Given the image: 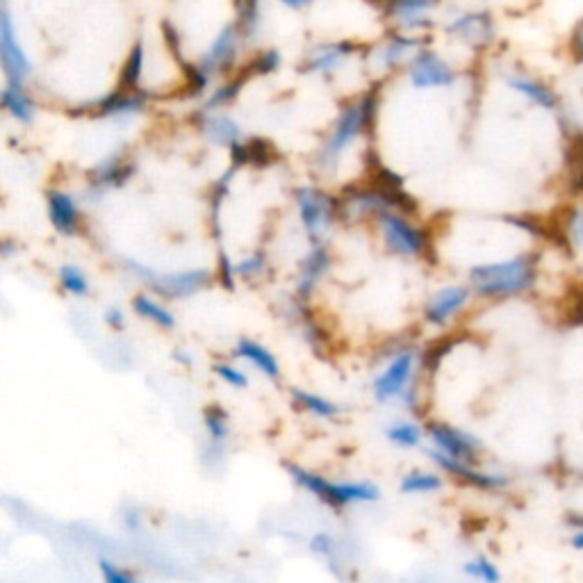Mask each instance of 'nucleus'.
Listing matches in <instances>:
<instances>
[{"label":"nucleus","instance_id":"1","mask_svg":"<svg viewBox=\"0 0 583 583\" xmlns=\"http://www.w3.org/2000/svg\"><path fill=\"white\" fill-rule=\"evenodd\" d=\"M538 278V253L470 269V281L479 297H515L531 290Z\"/></svg>","mask_w":583,"mask_h":583},{"label":"nucleus","instance_id":"2","mask_svg":"<svg viewBox=\"0 0 583 583\" xmlns=\"http://www.w3.org/2000/svg\"><path fill=\"white\" fill-rule=\"evenodd\" d=\"M376 108H379V94H376V89H369L358 101L344 105L331 135H328L322 151L317 155L322 167H335L342 158V153L353 144V139H358L367 130H372Z\"/></svg>","mask_w":583,"mask_h":583},{"label":"nucleus","instance_id":"3","mask_svg":"<svg viewBox=\"0 0 583 583\" xmlns=\"http://www.w3.org/2000/svg\"><path fill=\"white\" fill-rule=\"evenodd\" d=\"M287 472H290L292 479L297 481V486L308 490L310 495H315L319 502H324L331 508H344L349 504L376 502V499H379V488H376L374 483L367 481L333 483L315 472L303 470L299 465H287Z\"/></svg>","mask_w":583,"mask_h":583},{"label":"nucleus","instance_id":"4","mask_svg":"<svg viewBox=\"0 0 583 583\" xmlns=\"http://www.w3.org/2000/svg\"><path fill=\"white\" fill-rule=\"evenodd\" d=\"M123 267H126L135 278H139V281L149 285L158 297H164V299L194 297L196 292H201L203 287H208L212 281L210 269H187V272L160 274V272H153L151 267H144L142 262L130 260V258L123 260Z\"/></svg>","mask_w":583,"mask_h":583},{"label":"nucleus","instance_id":"5","mask_svg":"<svg viewBox=\"0 0 583 583\" xmlns=\"http://www.w3.org/2000/svg\"><path fill=\"white\" fill-rule=\"evenodd\" d=\"M294 201H297L303 228H306V233L317 244L326 228L338 219L340 201H335L333 196L317 190V187H299V190L294 192Z\"/></svg>","mask_w":583,"mask_h":583},{"label":"nucleus","instance_id":"6","mask_svg":"<svg viewBox=\"0 0 583 583\" xmlns=\"http://www.w3.org/2000/svg\"><path fill=\"white\" fill-rule=\"evenodd\" d=\"M0 69L10 85H23V80L32 73V64L16 37L12 10L7 3H0Z\"/></svg>","mask_w":583,"mask_h":583},{"label":"nucleus","instance_id":"7","mask_svg":"<svg viewBox=\"0 0 583 583\" xmlns=\"http://www.w3.org/2000/svg\"><path fill=\"white\" fill-rule=\"evenodd\" d=\"M379 226L383 233V240L388 244V249L397 256H422L429 249V237L417 228L415 224L404 215H397V212H385V215L379 217Z\"/></svg>","mask_w":583,"mask_h":583},{"label":"nucleus","instance_id":"8","mask_svg":"<svg viewBox=\"0 0 583 583\" xmlns=\"http://www.w3.org/2000/svg\"><path fill=\"white\" fill-rule=\"evenodd\" d=\"M426 433H429L435 451L451 458V461L474 465L476 458H479L481 442L474 435L456 429V426H449L445 422H429L426 424Z\"/></svg>","mask_w":583,"mask_h":583},{"label":"nucleus","instance_id":"9","mask_svg":"<svg viewBox=\"0 0 583 583\" xmlns=\"http://www.w3.org/2000/svg\"><path fill=\"white\" fill-rule=\"evenodd\" d=\"M135 171H137V162L130 158L126 151L112 153L89 171L87 194L98 199V196H103L105 192L119 190V187L128 185V180L135 176Z\"/></svg>","mask_w":583,"mask_h":583},{"label":"nucleus","instance_id":"10","mask_svg":"<svg viewBox=\"0 0 583 583\" xmlns=\"http://www.w3.org/2000/svg\"><path fill=\"white\" fill-rule=\"evenodd\" d=\"M237 53H240V35H237L235 23H226L219 30V35L212 39V44L201 57L199 67L210 80L215 76H228L235 71Z\"/></svg>","mask_w":583,"mask_h":583},{"label":"nucleus","instance_id":"11","mask_svg":"<svg viewBox=\"0 0 583 583\" xmlns=\"http://www.w3.org/2000/svg\"><path fill=\"white\" fill-rule=\"evenodd\" d=\"M415 372V351L406 349L392 356L388 367L376 376L374 381V397L376 401H390L394 397H401L410 388V379H413Z\"/></svg>","mask_w":583,"mask_h":583},{"label":"nucleus","instance_id":"12","mask_svg":"<svg viewBox=\"0 0 583 583\" xmlns=\"http://www.w3.org/2000/svg\"><path fill=\"white\" fill-rule=\"evenodd\" d=\"M408 78L417 89H431V87H447L456 80L454 69L431 51H417V55L410 60Z\"/></svg>","mask_w":583,"mask_h":583},{"label":"nucleus","instance_id":"13","mask_svg":"<svg viewBox=\"0 0 583 583\" xmlns=\"http://www.w3.org/2000/svg\"><path fill=\"white\" fill-rule=\"evenodd\" d=\"M146 101H149V94L144 89H139V92H123V89L117 87L108 96L96 98L94 103H89L87 110L101 119H126L130 114L144 110Z\"/></svg>","mask_w":583,"mask_h":583},{"label":"nucleus","instance_id":"14","mask_svg":"<svg viewBox=\"0 0 583 583\" xmlns=\"http://www.w3.org/2000/svg\"><path fill=\"white\" fill-rule=\"evenodd\" d=\"M328 267H331V253H328V249L322 242L312 244L310 253L301 262L297 287H294V294H297L299 301L306 303L310 299V294L315 292L317 283L322 281L324 274L328 272Z\"/></svg>","mask_w":583,"mask_h":583},{"label":"nucleus","instance_id":"15","mask_svg":"<svg viewBox=\"0 0 583 583\" xmlns=\"http://www.w3.org/2000/svg\"><path fill=\"white\" fill-rule=\"evenodd\" d=\"M470 299V290L461 285H449L442 287L431 297V301L426 303L424 308V317L426 322L433 326H445L456 312H461V308Z\"/></svg>","mask_w":583,"mask_h":583},{"label":"nucleus","instance_id":"16","mask_svg":"<svg viewBox=\"0 0 583 583\" xmlns=\"http://www.w3.org/2000/svg\"><path fill=\"white\" fill-rule=\"evenodd\" d=\"M429 456L433 458L435 465L442 467V470L454 476V479L467 483V486H474V488H481V490H499V488L506 486V479L502 474H488V472L476 470L474 465L451 461V458L438 454L435 449L429 451Z\"/></svg>","mask_w":583,"mask_h":583},{"label":"nucleus","instance_id":"17","mask_svg":"<svg viewBox=\"0 0 583 583\" xmlns=\"http://www.w3.org/2000/svg\"><path fill=\"white\" fill-rule=\"evenodd\" d=\"M48 205V219H51L53 228L60 235H76L80 226V210L78 203L71 194L62 190H51L46 194Z\"/></svg>","mask_w":583,"mask_h":583},{"label":"nucleus","instance_id":"18","mask_svg":"<svg viewBox=\"0 0 583 583\" xmlns=\"http://www.w3.org/2000/svg\"><path fill=\"white\" fill-rule=\"evenodd\" d=\"M358 51V44L353 41H328L319 44L315 51L308 53V60L303 64L306 73H333L340 64Z\"/></svg>","mask_w":583,"mask_h":583},{"label":"nucleus","instance_id":"19","mask_svg":"<svg viewBox=\"0 0 583 583\" xmlns=\"http://www.w3.org/2000/svg\"><path fill=\"white\" fill-rule=\"evenodd\" d=\"M447 30L451 32V35L470 41V44L483 46V44H488V41L492 39V32H495V26H492V16L490 14H486V12H470V14L456 16V19L449 23Z\"/></svg>","mask_w":583,"mask_h":583},{"label":"nucleus","instance_id":"20","mask_svg":"<svg viewBox=\"0 0 583 583\" xmlns=\"http://www.w3.org/2000/svg\"><path fill=\"white\" fill-rule=\"evenodd\" d=\"M231 167L240 169L242 164H253V167H269L276 160V149L269 139L253 137V139H242L235 146H231Z\"/></svg>","mask_w":583,"mask_h":583},{"label":"nucleus","instance_id":"21","mask_svg":"<svg viewBox=\"0 0 583 583\" xmlns=\"http://www.w3.org/2000/svg\"><path fill=\"white\" fill-rule=\"evenodd\" d=\"M201 114L203 117L199 121V128L208 142L228 146V149L235 146L237 142H242V128L237 126L231 117H226V114H215V112H201Z\"/></svg>","mask_w":583,"mask_h":583},{"label":"nucleus","instance_id":"22","mask_svg":"<svg viewBox=\"0 0 583 583\" xmlns=\"http://www.w3.org/2000/svg\"><path fill=\"white\" fill-rule=\"evenodd\" d=\"M233 353L240 360H244V363L256 367L258 372L269 376V379H278V376H281V365H278V358L265 347V344H260L251 338H242V340H237Z\"/></svg>","mask_w":583,"mask_h":583},{"label":"nucleus","instance_id":"23","mask_svg":"<svg viewBox=\"0 0 583 583\" xmlns=\"http://www.w3.org/2000/svg\"><path fill=\"white\" fill-rule=\"evenodd\" d=\"M203 426L205 433H208V456L217 458L224 454V445L231 435V426H228V413L219 404H212L203 410Z\"/></svg>","mask_w":583,"mask_h":583},{"label":"nucleus","instance_id":"24","mask_svg":"<svg viewBox=\"0 0 583 583\" xmlns=\"http://www.w3.org/2000/svg\"><path fill=\"white\" fill-rule=\"evenodd\" d=\"M0 108L21 123H32L37 114V105L23 85H7L0 89Z\"/></svg>","mask_w":583,"mask_h":583},{"label":"nucleus","instance_id":"25","mask_svg":"<svg viewBox=\"0 0 583 583\" xmlns=\"http://www.w3.org/2000/svg\"><path fill=\"white\" fill-rule=\"evenodd\" d=\"M431 7L433 5L426 3V0H401V3L388 5V14L401 28H424L429 26L424 12H429Z\"/></svg>","mask_w":583,"mask_h":583},{"label":"nucleus","instance_id":"26","mask_svg":"<svg viewBox=\"0 0 583 583\" xmlns=\"http://www.w3.org/2000/svg\"><path fill=\"white\" fill-rule=\"evenodd\" d=\"M508 85H511L515 92H520L522 96L531 98L533 103H538L540 108L554 110L558 105V96H556L554 89L543 85V82L529 78V76H511L508 78Z\"/></svg>","mask_w":583,"mask_h":583},{"label":"nucleus","instance_id":"27","mask_svg":"<svg viewBox=\"0 0 583 583\" xmlns=\"http://www.w3.org/2000/svg\"><path fill=\"white\" fill-rule=\"evenodd\" d=\"M249 78H251V73L246 69H242L235 78H228L224 85H219L217 89H212L210 96L205 98L201 112H215L219 108H226V105H231L235 98L240 96L244 82Z\"/></svg>","mask_w":583,"mask_h":583},{"label":"nucleus","instance_id":"28","mask_svg":"<svg viewBox=\"0 0 583 583\" xmlns=\"http://www.w3.org/2000/svg\"><path fill=\"white\" fill-rule=\"evenodd\" d=\"M133 310L137 312L139 317H144V319H149L151 324L155 326H160V328H174L176 326V317H174V312H171L167 306H162L160 301H155L151 299L149 294H144V292H139L133 297Z\"/></svg>","mask_w":583,"mask_h":583},{"label":"nucleus","instance_id":"29","mask_svg":"<svg viewBox=\"0 0 583 583\" xmlns=\"http://www.w3.org/2000/svg\"><path fill=\"white\" fill-rule=\"evenodd\" d=\"M424 44H426V39L408 37V35H401V32H394V35H390L388 41H385V46L381 51V64L385 69L397 67V64L404 60L413 48H420L422 51Z\"/></svg>","mask_w":583,"mask_h":583},{"label":"nucleus","instance_id":"30","mask_svg":"<svg viewBox=\"0 0 583 583\" xmlns=\"http://www.w3.org/2000/svg\"><path fill=\"white\" fill-rule=\"evenodd\" d=\"M292 401H294V406L319 417V420H333V417L340 415V406H335L333 401H328L326 397H319V394H312L308 390L294 388Z\"/></svg>","mask_w":583,"mask_h":583},{"label":"nucleus","instance_id":"31","mask_svg":"<svg viewBox=\"0 0 583 583\" xmlns=\"http://www.w3.org/2000/svg\"><path fill=\"white\" fill-rule=\"evenodd\" d=\"M237 16H235V28L237 35H240V41L249 44V41L256 39L258 30H260V5L256 0H244V3H237Z\"/></svg>","mask_w":583,"mask_h":583},{"label":"nucleus","instance_id":"32","mask_svg":"<svg viewBox=\"0 0 583 583\" xmlns=\"http://www.w3.org/2000/svg\"><path fill=\"white\" fill-rule=\"evenodd\" d=\"M142 73H144V41L139 39L133 46V51H130L126 64H123L119 89H123V92H139V80H142Z\"/></svg>","mask_w":583,"mask_h":583},{"label":"nucleus","instance_id":"33","mask_svg":"<svg viewBox=\"0 0 583 583\" xmlns=\"http://www.w3.org/2000/svg\"><path fill=\"white\" fill-rule=\"evenodd\" d=\"M442 488V479L431 472H410L401 479V492L406 495H424V492H435Z\"/></svg>","mask_w":583,"mask_h":583},{"label":"nucleus","instance_id":"34","mask_svg":"<svg viewBox=\"0 0 583 583\" xmlns=\"http://www.w3.org/2000/svg\"><path fill=\"white\" fill-rule=\"evenodd\" d=\"M57 278H60L62 290L73 294V297H85V294L89 292L87 276L76 265H62L60 272H57Z\"/></svg>","mask_w":583,"mask_h":583},{"label":"nucleus","instance_id":"35","mask_svg":"<svg viewBox=\"0 0 583 583\" xmlns=\"http://www.w3.org/2000/svg\"><path fill=\"white\" fill-rule=\"evenodd\" d=\"M283 62V55L278 48H265V51H260L253 55V60L246 64V71L251 73V76H269V73H274L278 67H281Z\"/></svg>","mask_w":583,"mask_h":583},{"label":"nucleus","instance_id":"36","mask_svg":"<svg viewBox=\"0 0 583 583\" xmlns=\"http://www.w3.org/2000/svg\"><path fill=\"white\" fill-rule=\"evenodd\" d=\"M388 440L397 447H417L422 442V429L413 422H394L388 429Z\"/></svg>","mask_w":583,"mask_h":583},{"label":"nucleus","instance_id":"37","mask_svg":"<svg viewBox=\"0 0 583 583\" xmlns=\"http://www.w3.org/2000/svg\"><path fill=\"white\" fill-rule=\"evenodd\" d=\"M267 269H269L267 253L265 251H256V253H251V256H246L244 260L237 262L235 276L244 278V281H253V278L265 276Z\"/></svg>","mask_w":583,"mask_h":583},{"label":"nucleus","instance_id":"38","mask_svg":"<svg viewBox=\"0 0 583 583\" xmlns=\"http://www.w3.org/2000/svg\"><path fill=\"white\" fill-rule=\"evenodd\" d=\"M183 71H185V92H187L185 96H203L205 92H208L212 80L205 76L199 64L187 62Z\"/></svg>","mask_w":583,"mask_h":583},{"label":"nucleus","instance_id":"39","mask_svg":"<svg viewBox=\"0 0 583 583\" xmlns=\"http://www.w3.org/2000/svg\"><path fill=\"white\" fill-rule=\"evenodd\" d=\"M465 572L470 574V577L483 581V583H499V581H502V574H499V568L492 561H488L486 556H479V558H474V561L465 563Z\"/></svg>","mask_w":583,"mask_h":583},{"label":"nucleus","instance_id":"40","mask_svg":"<svg viewBox=\"0 0 583 583\" xmlns=\"http://www.w3.org/2000/svg\"><path fill=\"white\" fill-rule=\"evenodd\" d=\"M215 374L219 376L221 381L233 385V388H246L249 385V376H246L242 369H237L235 365H228V363H217L215 365Z\"/></svg>","mask_w":583,"mask_h":583},{"label":"nucleus","instance_id":"41","mask_svg":"<svg viewBox=\"0 0 583 583\" xmlns=\"http://www.w3.org/2000/svg\"><path fill=\"white\" fill-rule=\"evenodd\" d=\"M98 570H101V577L105 583H139L133 577H130L128 572H123L117 565L110 563V561H98Z\"/></svg>","mask_w":583,"mask_h":583},{"label":"nucleus","instance_id":"42","mask_svg":"<svg viewBox=\"0 0 583 583\" xmlns=\"http://www.w3.org/2000/svg\"><path fill=\"white\" fill-rule=\"evenodd\" d=\"M235 265L231 258L226 256V251H219V281L224 290H235Z\"/></svg>","mask_w":583,"mask_h":583},{"label":"nucleus","instance_id":"43","mask_svg":"<svg viewBox=\"0 0 583 583\" xmlns=\"http://www.w3.org/2000/svg\"><path fill=\"white\" fill-rule=\"evenodd\" d=\"M451 349V340H440V342H435V344H431L429 349H426V353H424V365L429 367V369H435L440 365V360L445 358V353Z\"/></svg>","mask_w":583,"mask_h":583},{"label":"nucleus","instance_id":"44","mask_svg":"<svg viewBox=\"0 0 583 583\" xmlns=\"http://www.w3.org/2000/svg\"><path fill=\"white\" fill-rule=\"evenodd\" d=\"M568 233L574 242H583V208H574L568 215Z\"/></svg>","mask_w":583,"mask_h":583},{"label":"nucleus","instance_id":"45","mask_svg":"<svg viewBox=\"0 0 583 583\" xmlns=\"http://www.w3.org/2000/svg\"><path fill=\"white\" fill-rule=\"evenodd\" d=\"M312 552H319V554H331L333 552V538L326 536V533H317L315 538H312Z\"/></svg>","mask_w":583,"mask_h":583},{"label":"nucleus","instance_id":"46","mask_svg":"<svg viewBox=\"0 0 583 583\" xmlns=\"http://www.w3.org/2000/svg\"><path fill=\"white\" fill-rule=\"evenodd\" d=\"M105 322H108V326L114 328V331H121L123 324H126V317H123V312L119 308H110L105 312Z\"/></svg>","mask_w":583,"mask_h":583},{"label":"nucleus","instance_id":"47","mask_svg":"<svg viewBox=\"0 0 583 583\" xmlns=\"http://www.w3.org/2000/svg\"><path fill=\"white\" fill-rule=\"evenodd\" d=\"M572 53L577 55L579 62H583V23L577 28V32L572 35Z\"/></svg>","mask_w":583,"mask_h":583},{"label":"nucleus","instance_id":"48","mask_svg":"<svg viewBox=\"0 0 583 583\" xmlns=\"http://www.w3.org/2000/svg\"><path fill=\"white\" fill-rule=\"evenodd\" d=\"M14 251H16V242L12 240V237H5V240H0V256L10 258Z\"/></svg>","mask_w":583,"mask_h":583},{"label":"nucleus","instance_id":"49","mask_svg":"<svg viewBox=\"0 0 583 583\" xmlns=\"http://www.w3.org/2000/svg\"><path fill=\"white\" fill-rule=\"evenodd\" d=\"M572 190L583 194V164L581 167H577V174L572 176Z\"/></svg>","mask_w":583,"mask_h":583},{"label":"nucleus","instance_id":"50","mask_svg":"<svg viewBox=\"0 0 583 583\" xmlns=\"http://www.w3.org/2000/svg\"><path fill=\"white\" fill-rule=\"evenodd\" d=\"M572 547L579 549V552H583V531L574 533V536H572Z\"/></svg>","mask_w":583,"mask_h":583},{"label":"nucleus","instance_id":"51","mask_svg":"<svg viewBox=\"0 0 583 583\" xmlns=\"http://www.w3.org/2000/svg\"><path fill=\"white\" fill-rule=\"evenodd\" d=\"M174 358L178 360V363H183L185 367H187V365H192V358H190V356H187V353H185V351H176V353H174Z\"/></svg>","mask_w":583,"mask_h":583},{"label":"nucleus","instance_id":"52","mask_svg":"<svg viewBox=\"0 0 583 583\" xmlns=\"http://www.w3.org/2000/svg\"><path fill=\"white\" fill-rule=\"evenodd\" d=\"M287 7H294V10H301V7H306V3H299V0H283Z\"/></svg>","mask_w":583,"mask_h":583}]
</instances>
